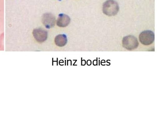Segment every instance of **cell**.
Returning <instances> with one entry per match:
<instances>
[{
	"label": "cell",
	"instance_id": "obj_8",
	"mask_svg": "<svg viewBox=\"0 0 160 120\" xmlns=\"http://www.w3.org/2000/svg\"><path fill=\"white\" fill-rule=\"evenodd\" d=\"M59 1H61V0H59Z\"/></svg>",
	"mask_w": 160,
	"mask_h": 120
},
{
	"label": "cell",
	"instance_id": "obj_7",
	"mask_svg": "<svg viewBox=\"0 0 160 120\" xmlns=\"http://www.w3.org/2000/svg\"><path fill=\"white\" fill-rule=\"evenodd\" d=\"M55 45L59 47H64L68 42V38L65 34H59L55 37Z\"/></svg>",
	"mask_w": 160,
	"mask_h": 120
},
{
	"label": "cell",
	"instance_id": "obj_3",
	"mask_svg": "<svg viewBox=\"0 0 160 120\" xmlns=\"http://www.w3.org/2000/svg\"><path fill=\"white\" fill-rule=\"evenodd\" d=\"M139 41L145 46H149L153 43L154 40V33L150 31L142 32L139 36Z\"/></svg>",
	"mask_w": 160,
	"mask_h": 120
},
{
	"label": "cell",
	"instance_id": "obj_6",
	"mask_svg": "<svg viewBox=\"0 0 160 120\" xmlns=\"http://www.w3.org/2000/svg\"><path fill=\"white\" fill-rule=\"evenodd\" d=\"M70 19L68 15L60 14L59 15L56 24L58 26L60 27H65L70 24Z\"/></svg>",
	"mask_w": 160,
	"mask_h": 120
},
{
	"label": "cell",
	"instance_id": "obj_4",
	"mask_svg": "<svg viewBox=\"0 0 160 120\" xmlns=\"http://www.w3.org/2000/svg\"><path fill=\"white\" fill-rule=\"evenodd\" d=\"M56 19L54 15L50 13L44 14L42 16V22L47 29L52 28L55 26Z\"/></svg>",
	"mask_w": 160,
	"mask_h": 120
},
{
	"label": "cell",
	"instance_id": "obj_1",
	"mask_svg": "<svg viewBox=\"0 0 160 120\" xmlns=\"http://www.w3.org/2000/svg\"><path fill=\"white\" fill-rule=\"evenodd\" d=\"M119 10V5L116 1L107 0L103 5V11L104 14L108 16H114L117 15Z\"/></svg>",
	"mask_w": 160,
	"mask_h": 120
},
{
	"label": "cell",
	"instance_id": "obj_2",
	"mask_svg": "<svg viewBox=\"0 0 160 120\" xmlns=\"http://www.w3.org/2000/svg\"><path fill=\"white\" fill-rule=\"evenodd\" d=\"M123 47L129 50L136 49L138 47L139 42L137 38L132 35L124 37L122 40Z\"/></svg>",
	"mask_w": 160,
	"mask_h": 120
},
{
	"label": "cell",
	"instance_id": "obj_5",
	"mask_svg": "<svg viewBox=\"0 0 160 120\" xmlns=\"http://www.w3.org/2000/svg\"><path fill=\"white\" fill-rule=\"evenodd\" d=\"M33 35L36 41L38 42H44L48 37V32L41 28L35 29L33 31Z\"/></svg>",
	"mask_w": 160,
	"mask_h": 120
}]
</instances>
